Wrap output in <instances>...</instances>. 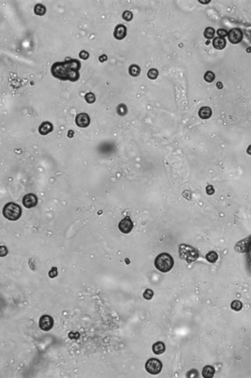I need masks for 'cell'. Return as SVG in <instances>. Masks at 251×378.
Instances as JSON below:
<instances>
[{"label":"cell","mask_w":251,"mask_h":378,"mask_svg":"<svg viewBox=\"0 0 251 378\" xmlns=\"http://www.w3.org/2000/svg\"><path fill=\"white\" fill-rule=\"evenodd\" d=\"M81 63L78 59L69 58L63 62H55L51 67L52 75L59 80L76 82L80 79Z\"/></svg>","instance_id":"obj_1"},{"label":"cell","mask_w":251,"mask_h":378,"mask_svg":"<svg viewBox=\"0 0 251 378\" xmlns=\"http://www.w3.org/2000/svg\"><path fill=\"white\" fill-rule=\"evenodd\" d=\"M155 266L160 272L167 273L172 270L173 266V258L167 252L158 254L155 259Z\"/></svg>","instance_id":"obj_2"},{"label":"cell","mask_w":251,"mask_h":378,"mask_svg":"<svg viewBox=\"0 0 251 378\" xmlns=\"http://www.w3.org/2000/svg\"><path fill=\"white\" fill-rule=\"evenodd\" d=\"M3 215L9 221H17L22 215V208L15 203H8L3 208Z\"/></svg>","instance_id":"obj_3"},{"label":"cell","mask_w":251,"mask_h":378,"mask_svg":"<svg viewBox=\"0 0 251 378\" xmlns=\"http://www.w3.org/2000/svg\"><path fill=\"white\" fill-rule=\"evenodd\" d=\"M179 253L183 259H185L189 264L196 260L199 256V252L196 249L185 244H181L179 246Z\"/></svg>","instance_id":"obj_4"},{"label":"cell","mask_w":251,"mask_h":378,"mask_svg":"<svg viewBox=\"0 0 251 378\" xmlns=\"http://www.w3.org/2000/svg\"><path fill=\"white\" fill-rule=\"evenodd\" d=\"M145 370L151 375H158L162 370V362L157 359H150L145 364Z\"/></svg>","instance_id":"obj_5"},{"label":"cell","mask_w":251,"mask_h":378,"mask_svg":"<svg viewBox=\"0 0 251 378\" xmlns=\"http://www.w3.org/2000/svg\"><path fill=\"white\" fill-rule=\"evenodd\" d=\"M243 32L240 28H232L228 32V39L232 44H238L243 39Z\"/></svg>","instance_id":"obj_6"},{"label":"cell","mask_w":251,"mask_h":378,"mask_svg":"<svg viewBox=\"0 0 251 378\" xmlns=\"http://www.w3.org/2000/svg\"><path fill=\"white\" fill-rule=\"evenodd\" d=\"M39 328L43 331H49L54 327V319L50 315H42L39 318Z\"/></svg>","instance_id":"obj_7"},{"label":"cell","mask_w":251,"mask_h":378,"mask_svg":"<svg viewBox=\"0 0 251 378\" xmlns=\"http://www.w3.org/2000/svg\"><path fill=\"white\" fill-rule=\"evenodd\" d=\"M118 228L121 231L123 234H129L132 231L133 228V222L132 220L129 217H126L125 219L119 222L118 224Z\"/></svg>","instance_id":"obj_8"},{"label":"cell","mask_w":251,"mask_h":378,"mask_svg":"<svg viewBox=\"0 0 251 378\" xmlns=\"http://www.w3.org/2000/svg\"><path fill=\"white\" fill-rule=\"evenodd\" d=\"M75 122L80 128H86L90 124V117L86 113H81L77 115L76 118H75Z\"/></svg>","instance_id":"obj_9"},{"label":"cell","mask_w":251,"mask_h":378,"mask_svg":"<svg viewBox=\"0 0 251 378\" xmlns=\"http://www.w3.org/2000/svg\"><path fill=\"white\" fill-rule=\"evenodd\" d=\"M38 204V197L33 193H28L23 198V205L26 208H35Z\"/></svg>","instance_id":"obj_10"},{"label":"cell","mask_w":251,"mask_h":378,"mask_svg":"<svg viewBox=\"0 0 251 378\" xmlns=\"http://www.w3.org/2000/svg\"><path fill=\"white\" fill-rule=\"evenodd\" d=\"M127 36V27L124 25H117L114 28V32H113V37L118 39V41H121V39H125V37Z\"/></svg>","instance_id":"obj_11"},{"label":"cell","mask_w":251,"mask_h":378,"mask_svg":"<svg viewBox=\"0 0 251 378\" xmlns=\"http://www.w3.org/2000/svg\"><path fill=\"white\" fill-rule=\"evenodd\" d=\"M54 130V126L51 122H42L41 125L39 127V132L41 135H47L48 133H50L53 132Z\"/></svg>","instance_id":"obj_12"},{"label":"cell","mask_w":251,"mask_h":378,"mask_svg":"<svg viewBox=\"0 0 251 378\" xmlns=\"http://www.w3.org/2000/svg\"><path fill=\"white\" fill-rule=\"evenodd\" d=\"M213 46L217 50H223L226 47V41L224 38L217 37L213 39Z\"/></svg>","instance_id":"obj_13"},{"label":"cell","mask_w":251,"mask_h":378,"mask_svg":"<svg viewBox=\"0 0 251 378\" xmlns=\"http://www.w3.org/2000/svg\"><path fill=\"white\" fill-rule=\"evenodd\" d=\"M211 115H212V110L210 107L204 106L199 111V117L201 119H208L211 117Z\"/></svg>","instance_id":"obj_14"},{"label":"cell","mask_w":251,"mask_h":378,"mask_svg":"<svg viewBox=\"0 0 251 378\" xmlns=\"http://www.w3.org/2000/svg\"><path fill=\"white\" fill-rule=\"evenodd\" d=\"M153 352L156 354V355H161L165 352V344L162 343V341H157V343L153 344Z\"/></svg>","instance_id":"obj_15"},{"label":"cell","mask_w":251,"mask_h":378,"mask_svg":"<svg viewBox=\"0 0 251 378\" xmlns=\"http://www.w3.org/2000/svg\"><path fill=\"white\" fill-rule=\"evenodd\" d=\"M201 375H202V376L205 377V378L213 377L215 375V368L212 367V366H210V365L205 366V367L204 368V370H202Z\"/></svg>","instance_id":"obj_16"},{"label":"cell","mask_w":251,"mask_h":378,"mask_svg":"<svg viewBox=\"0 0 251 378\" xmlns=\"http://www.w3.org/2000/svg\"><path fill=\"white\" fill-rule=\"evenodd\" d=\"M129 73L132 77H138L141 73V68L138 65H131L129 68Z\"/></svg>","instance_id":"obj_17"},{"label":"cell","mask_w":251,"mask_h":378,"mask_svg":"<svg viewBox=\"0 0 251 378\" xmlns=\"http://www.w3.org/2000/svg\"><path fill=\"white\" fill-rule=\"evenodd\" d=\"M34 12L38 16H43L46 13V8L42 4H37L34 8Z\"/></svg>","instance_id":"obj_18"},{"label":"cell","mask_w":251,"mask_h":378,"mask_svg":"<svg viewBox=\"0 0 251 378\" xmlns=\"http://www.w3.org/2000/svg\"><path fill=\"white\" fill-rule=\"evenodd\" d=\"M215 33H216V31H215L213 27H207V28H205L204 32V36L207 39H212L215 37Z\"/></svg>","instance_id":"obj_19"},{"label":"cell","mask_w":251,"mask_h":378,"mask_svg":"<svg viewBox=\"0 0 251 378\" xmlns=\"http://www.w3.org/2000/svg\"><path fill=\"white\" fill-rule=\"evenodd\" d=\"M217 258H218L217 253L216 252H214V250L209 252L206 254V259L208 262H210V263H215V262H217Z\"/></svg>","instance_id":"obj_20"},{"label":"cell","mask_w":251,"mask_h":378,"mask_svg":"<svg viewBox=\"0 0 251 378\" xmlns=\"http://www.w3.org/2000/svg\"><path fill=\"white\" fill-rule=\"evenodd\" d=\"M116 111H117V114L119 115H121V117H123V115H126L127 113L126 104H124V103H120V104L117 106Z\"/></svg>","instance_id":"obj_21"},{"label":"cell","mask_w":251,"mask_h":378,"mask_svg":"<svg viewBox=\"0 0 251 378\" xmlns=\"http://www.w3.org/2000/svg\"><path fill=\"white\" fill-rule=\"evenodd\" d=\"M204 78L207 83H212L215 80V78H216V75H215L213 71L209 70V71H206V72L204 73Z\"/></svg>","instance_id":"obj_22"},{"label":"cell","mask_w":251,"mask_h":378,"mask_svg":"<svg viewBox=\"0 0 251 378\" xmlns=\"http://www.w3.org/2000/svg\"><path fill=\"white\" fill-rule=\"evenodd\" d=\"M230 308H232L233 311H236V312H239V311H241L242 310V308H243V304H242V302L241 301H239V300H234V301H232V304H230Z\"/></svg>","instance_id":"obj_23"},{"label":"cell","mask_w":251,"mask_h":378,"mask_svg":"<svg viewBox=\"0 0 251 378\" xmlns=\"http://www.w3.org/2000/svg\"><path fill=\"white\" fill-rule=\"evenodd\" d=\"M158 76V70L157 69H150L149 71L147 72V77L151 80H155Z\"/></svg>","instance_id":"obj_24"},{"label":"cell","mask_w":251,"mask_h":378,"mask_svg":"<svg viewBox=\"0 0 251 378\" xmlns=\"http://www.w3.org/2000/svg\"><path fill=\"white\" fill-rule=\"evenodd\" d=\"M85 101H86L87 103H94L95 101H96V96H95L94 93L88 92V93L85 94Z\"/></svg>","instance_id":"obj_25"},{"label":"cell","mask_w":251,"mask_h":378,"mask_svg":"<svg viewBox=\"0 0 251 378\" xmlns=\"http://www.w3.org/2000/svg\"><path fill=\"white\" fill-rule=\"evenodd\" d=\"M122 18L124 19V20H126V21L129 22V21H131V20H132V18H133V14H132V12H131V11H129V10H126L125 12H123V14H122Z\"/></svg>","instance_id":"obj_26"},{"label":"cell","mask_w":251,"mask_h":378,"mask_svg":"<svg viewBox=\"0 0 251 378\" xmlns=\"http://www.w3.org/2000/svg\"><path fill=\"white\" fill-rule=\"evenodd\" d=\"M153 297H154V292H153V290H151V289H147L144 291V293H143V297L147 300L152 299Z\"/></svg>","instance_id":"obj_27"},{"label":"cell","mask_w":251,"mask_h":378,"mask_svg":"<svg viewBox=\"0 0 251 378\" xmlns=\"http://www.w3.org/2000/svg\"><path fill=\"white\" fill-rule=\"evenodd\" d=\"M57 274H58L57 268H55V266H53V268H52L51 270L49 271V277L50 278H55V277L57 276Z\"/></svg>","instance_id":"obj_28"},{"label":"cell","mask_w":251,"mask_h":378,"mask_svg":"<svg viewBox=\"0 0 251 378\" xmlns=\"http://www.w3.org/2000/svg\"><path fill=\"white\" fill-rule=\"evenodd\" d=\"M217 33L218 35V37H220V38H224V37H226V36H228V31L225 30V29H222V28L218 29L217 31Z\"/></svg>","instance_id":"obj_29"},{"label":"cell","mask_w":251,"mask_h":378,"mask_svg":"<svg viewBox=\"0 0 251 378\" xmlns=\"http://www.w3.org/2000/svg\"><path fill=\"white\" fill-rule=\"evenodd\" d=\"M79 55H80V57H81L82 59H83V60H86V59L89 57V54H88V52H86V51H85V50H83V51L80 52Z\"/></svg>","instance_id":"obj_30"},{"label":"cell","mask_w":251,"mask_h":378,"mask_svg":"<svg viewBox=\"0 0 251 378\" xmlns=\"http://www.w3.org/2000/svg\"><path fill=\"white\" fill-rule=\"evenodd\" d=\"M191 375H192V377L194 376V377H198V375H199V372H197V370H195V369H193V370H190V371L186 373V376L188 377H190Z\"/></svg>","instance_id":"obj_31"},{"label":"cell","mask_w":251,"mask_h":378,"mask_svg":"<svg viewBox=\"0 0 251 378\" xmlns=\"http://www.w3.org/2000/svg\"><path fill=\"white\" fill-rule=\"evenodd\" d=\"M206 193L209 194V195H213L215 193V189L212 185H208L206 187Z\"/></svg>","instance_id":"obj_32"},{"label":"cell","mask_w":251,"mask_h":378,"mask_svg":"<svg viewBox=\"0 0 251 378\" xmlns=\"http://www.w3.org/2000/svg\"><path fill=\"white\" fill-rule=\"evenodd\" d=\"M69 337L70 338V339H78V337H79V333L78 332H75V334H73V333H69Z\"/></svg>","instance_id":"obj_33"},{"label":"cell","mask_w":251,"mask_h":378,"mask_svg":"<svg viewBox=\"0 0 251 378\" xmlns=\"http://www.w3.org/2000/svg\"><path fill=\"white\" fill-rule=\"evenodd\" d=\"M1 256L3 257V256H5L6 254L8 253V250H7V248L6 247H4V246H1Z\"/></svg>","instance_id":"obj_34"},{"label":"cell","mask_w":251,"mask_h":378,"mask_svg":"<svg viewBox=\"0 0 251 378\" xmlns=\"http://www.w3.org/2000/svg\"><path fill=\"white\" fill-rule=\"evenodd\" d=\"M107 59H108V57H107V55L106 54H102V55H100V57H98V60H99V62H105Z\"/></svg>","instance_id":"obj_35"},{"label":"cell","mask_w":251,"mask_h":378,"mask_svg":"<svg viewBox=\"0 0 251 378\" xmlns=\"http://www.w3.org/2000/svg\"><path fill=\"white\" fill-rule=\"evenodd\" d=\"M73 134H74V132L73 130H69V132H67V137L69 138H72L73 137Z\"/></svg>","instance_id":"obj_36"},{"label":"cell","mask_w":251,"mask_h":378,"mask_svg":"<svg viewBox=\"0 0 251 378\" xmlns=\"http://www.w3.org/2000/svg\"><path fill=\"white\" fill-rule=\"evenodd\" d=\"M217 87L218 89H222V88H223V85H222V83H221V82L217 83Z\"/></svg>","instance_id":"obj_37"},{"label":"cell","mask_w":251,"mask_h":378,"mask_svg":"<svg viewBox=\"0 0 251 378\" xmlns=\"http://www.w3.org/2000/svg\"><path fill=\"white\" fill-rule=\"evenodd\" d=\"M199 2L201 3V4H208V3H210L211 1H210V0H207V1H202V0H199Z\"/></svg>","instance_id":"obj_38"},{"label":"cell","mask_w":251,"mask_h":378,"mask_svg":"<svg viewBox=\"0 0 251 378\" xmlns=\"http://www.w3.org/2000/svg\"><path fill=\"white\" fill-rule=\"evenodd\" d=\"M246 152H248V154H249V155H251V145L248 146V150H246Z\"/></svg>","instance_id":"obj_39"},{"label":"cell","mask_w":251,"mask_h":378,"mask_svg":"<svg viewBox=\"0 0 251 378\" xmlns=\"http://www.w3.org/2000/svg\"><path fill=\"white\" fill-rule=\"evenodd\" d=\"M246 52H248V53H250V52H251V47H250V48H248V50H246Z\"/></svg>","instance_id":"obj_40"}]
</instances>
